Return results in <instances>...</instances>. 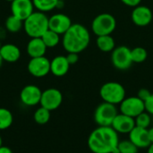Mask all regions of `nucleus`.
Segmentation results:
<instances>
[{
	"instance_id": "obj_1",
	"label": "nucleus",
	"mask_w": 153,
	"mask_h": 153,
	"mask_svg": "<svg viewBox=\"0 0 153 153\" xmlns=\"http://www.w3.org/2000/svg\"><path fill=\"white\" fill-rule=\"evenodd\" d=\"M118 134L111 126H99L88 138L89 149L93 153H118Z\"/></svg>"
},
{
	"instance_id": "obj_2",
	"label": "nucleus",
	"mask_w": 153,
	"mask_h": 153,
	"mask_svg": "<svg viewBox=\"0 0 153 153\" xmlns=\"http://www.w3.org/2000/svg\"><path fill=\"white\" fill-rule=\"evenodd\" d=\"M91 35L88 29L79 23L72 24L63 35L62 45L67 53H81L90 44Z\"/></svg>"
},
{
	"instance_id": "obj_3",
	"label": "nucleus",
	"mask_w": 153,
	"mask_h": 153,
	"mask_svg": "<svg viewBox=\"0 0 153 153\" xmlns=\"http://www.w3.org/2000/svg\"><path fill=\"white\" fill-rule=\"evenodd\" d=\"M49 17L42 12L34 11L27 19L23 21V30L30 38H41L49 29Z\"/></svg>"
},
{
	"instance_id": "obj_4",
	"label": "nucleus",
	"mask_w": 153,
	"mask_h": 153,
	"mask_svg": "<svg viewBox=\"0 0 153 153\" xmlns=\"http://www.w3.org/2000/svg\"><path fill=\"white\" fill-rule=\"evenodd\" d=\"M100 95L104 102L110 104H120L126 98V90L122 84L117 82H108L104 83L100 90Z\"/></svg>"
},
{
	"instance_id": "obj_5",
	"label": "nucleus",
	"mask_w": 153,
	"mask_h": 153,
	"mask_svg": "<svg viewBox=\"0 0 153 153\" xmlns=\"http://www.w3.org/2000/svg\"><path fill=\"white\" fill-rule=\"evenodd\" d=\"M117 27L116 18L110 13H100L97 15L91 23V30L95 35H111Z\"/></svg>"
},
{
	"instance_id": "obj_6",
	"label": "nucleus",
	"mask_w": 153,
	"mask_h": 153,
	"mask_svg": "<svg viewBox=\"0 0 153 153\" xmlns=\"http://www.w3.org/2000/svg\"><path fill=\"white\" fill-rule=\"evenodd\" d=\"M117 114L116 105L103 101L95 109L94 120L99 126H111Z\"/></svg>"
},
{
	"instance_id": "obj_7",
	"label": "nucleus",
	"mask_w": 153,
	"mask_h": 153,
	"mask_svg": "<svg viewBox=\"0 0 153 153\" xmlns=\"http://www.w3.org/2000/svg\"><path fill=\"white\" fill-rule=\"evenodd\" d=\"M111 61L113 65L118 70H127L133 65L131 49L126 46L115 48L112 51Z\"/></svg>"
},
{
	"instance_id": "obj_8",
	"label": "nucleus",
	"mask_w": 153,
	"mask_h": 153,
	"mask_svg": "<svg viewBox=\"0 0 153 153\" xmlns=\"http://www.w3.org/2000/svg\"><path fill=\"white\" fill-rule=\"evenodd\" d=\"M120 113L135 118L141 113L145 111L144 101L139 99L137 96L125 98V100L120 103Z\"/></svg>"
},
{
	"instance_id": "obj_9",
	"label": "nucleus",
	"mask_w": 153,
	"mask_h": 153,
	"mask_svg": "<svg viewBox=\"0 0 153 153\" xmlns=\"http://www.w3.org/2000/svg\"><path fill=\"white\" fill-rule=\"evenodd\" d=\"M28 72L36 78H42L50 73V60L45 56L30 58L28 65Z\"/></svg>"
},
{
	"instance_id": "obj_10",
	"label": "nucleus",
	"mask_w": 153,
	"mask_h": 153,
	"mask_svg": "<svg viewBox=\"0 0 153 153\" xmlns=\"http://www.w3.org/2000/svg\"><path fill=\"white\" fill-rule=\"evenodd\" d=\"M63 102V94L62 92L56 88H49L42 91L40 99V106L53 111L58 108Z\"/></svg>"
},
{
	"instance_id": "obj_11",
	"label": "nucleus",
	"mask_w": 153,
	"mask_h": 153,
	"mask_svg": "<svg viewBox=\"0 0 153 153\" xmlns=\"http://www.w3.org/2000/svg\"><path fill=\"white\" fill-rule=\"evenodd\" d=\"M42 91L34 84H29L22 88L20 93L22 103L27 107H34L40 103Z\"/></svg>"
},
{
	"instance_id": "obj_12",
	"label": "nucleus",
	"mask_w": 153,
	"mask_h": 153,
	"mask_svg": "<svg viewBox=\"0 0 153 153\" xmlns=\"http://www.w3.org/2000/svg\"><path fill=\"white\" fill-rule=\"evenodd\" d=\"M11 14L24 21L34 11L35 7L32 0H13L11 2Z\"/></svg>"
},
{
	"instance_id": "obj_13",
	"label": "nucleus",
	"mask_w": 153,
	"mask_h": 153,
	"mask_svg": "<svg viewBox=\"0 0 153 153\" xmlns=\"http://www.w3.org/2000/svg\"><path fill=\"white\" fill-rule=\"evenodd\" d=\"M72 24L73 23L70 17L61 13H55L48 19L49 30L58 33L59 35H64L69 30Z\"/></svg>"
},
{
	"instance_id": "obj_14",
	"label": "nucleus",
	"mask_w": 153,
	"mask_h": 153,
	"mask_svg": "<svg viewBox=\"0 0 153 153\" xmlns=\"http://www.w3.org/2000/svg\"><path fill=\"white\" fill-rule=\"evenodd\" d=\"M153 14L152 10L145 5H137L132 12V20L134 23L140 27L147 26L152 21Z\"/></svg>"
},
{
	"instance_id": "obj_15",
	"label": "nucleus",
	"mask_w": 153,
	"mask_h": 153,
	"mask_svg": "<svg viewBox=\"0 0 153 153\" xmlns=\"http://www.w3.org/2000/svg\"><path fill=\"white\" fill-rule=\"evenodd\" d=\"M111 127L117 134H129L135 127V121L134 118L120 113L115 117Z\"/></svg>"
},
{
	"instance_id": "obj_16",
	"label": "nucleus",
	"mask_w": 153,
	"mask_h": 153,
	"mask_svg": "<svg viewBox=\"0 0 153 153\" xmlns=\"http://www.w3.org/2000/svg\"><path fill=\"white\" fill-rule=\"evenodd\" d=\"M128 134H129V140L134 144H135L139 149L148 148L152 144L149 137L148 129L135 126Z\"/></svg>"
},
{
	"instance_id": "obj_17",
	"label": "nucleus",
	"mask_w": 153,
	"mask_h": 153,
	"mask_svg": "<svg viewBox=\"0 0 153 153\" xmlns=\"http://www.w3.org/2000/svg\"><path fill=\"white\" fill-rule=\"evenodd\" d=\"M69 68L70 64L65 56H56L50 60V73L56 77L65 76L68 73Z\"/></svg>"
},
{
	"instance_id": "obj_18",
	"label": "nucleus",
	"mask_w": 153,
	"mask_h": 153,
	"mask_svg": "<svg viewBox=\"0 0 153 153\" xmlns=\"http://www.w3.org/2000/svg\"><path fill=\"white\" fill-rule=\"evenodd\" d=\"M0 55L3 61L7 63H15L17 62L22 56L21 49L13 43L3 44L0 48Z\"/></svg>"
},
{
	"instance_id": "obj_19",
	"label": "nucleus",
	"mask_w": 153,
	"mask_h": 153,
	"mask_svg": "<svg viewBox=\"0 0 153 153\" xmlns=\"http://www.w3.org/2000/svg\"><path fill=\"white\" fill-rule=\"evenodd\" d=\"M47 47L41 38H30L26 46V52L30 58L45 56Z\"/></svg>"
},
{
	"instance_id": "obj_20",
	"label": "nucleus",
	"mask_w": 153,
	"mask_h": 153,
	"mask_svg": "<svg viewBox=\"0 0 153 153\" xmlns=\"http://www.w3.org/2000/svg\"><path fill=\"white\" fill-rule=\"evenodd\" d=\"M4 29L8 32L17 33L21 30H23V21L11 14L6 18L4 22Z\"/></svg>"
},
{
	"instance_id": "obj_21",
	"label": "nucleus",
	"mask_w": 153,
	"mask_h": 153,
	"mask_svg": "<svg viewBox=\"0 0 153 153\" xmlns=\"http://www.w3.org/2000/svg\"><path fill=\"white\" fill-rule=\"evenodd\" d=\"M36 11L48 13L57 8L59 0H32Z\"/></svg>"
},
{
	"instance_id": "obj_22",
	"label": "nucleus",
	"mask_w": 153,
	"mask_h": 153,
	"mask_svg": "<svg viewBox=\"0 0 153 153\" xmlns=\"http://www.w3.org/2000/svg\"><path fill=\"white\" fill-rule=\"evenodd\" d=\"M97 46L102 52H112L115 49V40L110 35L99 36L97 38Z\"/></svg>"
},
{
	"instance_id": "obj_23",
	"label": "nucleus",
	"mask_w": 153,
	"mask_h": 153,
	"mask_svg": "<svg viewBox=\"0 0 153 153\" xmlns=\"http://www.w3.org/2000/svg\"><path fill=\"white\" fill-rule=\"evenodd\" d=\"M61 35H59L58 33L51 30H48L41 37L43 42L45 43L46 47L48 48H55L56 47L59 43H60V40H61V38H60Z\"/></svg>"
},
{
	"instance_id": "obj_24",
	"label": "nucleus",
	"mask_w": 153,
	"mask_h": 153,
	"mask_svg": "<svg viewBox=\"0 0 153 153\" xmlns=\"http://www.w3.org/2000/svg\"><path fill=\"white\" fill-rule=\"evenodd\" d=\"M13 122V117L10 110L4 108H0V130L9 128Z\"/></svg>"
},
{
	"instance_id": "obj_25",
	"label": "nucleus",
	"mask_w": 153,
	"mask_h": 153,
	"mask_svg": "<svg viewBox=\"0 0 153 153\" xmlns=\"http://www.w3.org/2000/svg\"><path fill=\"white\" fill-rule=\"evenodd\" d=\"M34 120L39 125H45L50 119V111L40 106L34 113Z\"/></svg>"
},
{
	"instance_id": "obj_26",
	"label": "nucleus",
	"mask_w": 153,
	"mask_h": 153,
	"mask_svg": "<svg viewBox=\"0 0 153 153\" xmlns=\"http://www.w3.org/2000/svg\"><path fill=\"white\" fill-rule=\"evenodd\" d=\"M131 56L133 63H143L147 59L148 53L144 48L137 47L131 49Z\"/></svg>"
},
{
	"instance_id": "obj_27",
	"label": "nucleus",
	"mask_w": 153,
	"mask_h": 153,
	"mask_svg": "<svg viewBox=\"0 0 153 153\" xmlns=\"http://www.w3.org/2000/svg\"><path fill=\"white\" fill-rule=\"evenodd\" d=\"M118 153H138L139 148L134 144L130 140H125L119 142L118 147Z\"/></svg>"
},
{
	"instance_id": "obj_28",
	"label": "nucleus",
	"mask_w": 153,
	"mask_h": 153,
	"mask_svg": "<svg viewBox=\"0 0 153 153\" xmlns=\"http://www.w3.org/2000/svg\"><path fill=\"white\" fill-rule=\"evenodd\" d=\"M134 121H135V126L148 129V127L151 126L152 118H151L150 114L148 112L144 111V112L141 113L139 116H137L134 118Z\"/></svg>"
},
{
	"instance_id": "obj_29",
	"label": "nucleus",
	"mask_w": 153,
	"mask_h": 153,
	"mask_svg": "<svg viewBox=\"0 0 153 153\" xmlns=\"http://www.w3.org/2000/svg\"><path fill=\"white\" fill-rule=\"evenodd\" d=\"M152 94V93L149 90H147V89H141V90L138 91V93H137V97L145 102V101L150 98V96H151Z\"/></svg>"
},
{
	"instance_id": "obj_30",
	"label": "nucleus",
	"mask_w": 153,
	"mask_h": 153,
	"mask_svg": "<svg viewBox=\"0 0 153 153\" xmlns=\"http://www.w3.org/2000/svg\"><path fill=\"white\" fill-rule=\"evenodd\" d=\"M144 104H145V111L148 112L150 115H153V93L144 102Z\"/></svg>"
},
{
	"instance_id": "obj_31",
	"label": "nucleus",
	"mask_w": 153,
	"mask_h": 153,
	"mask_svg": "<svg viewBox=\"0 0 153 153\" xmlns=\"http://www.w3.org/2000/svg\"><path fill=\"white\" fill-rule=\"evenodd\" d=\"M66 56L67 61L70 64V65L76 64L79 60V54H77V53H68L67 56Z\"/></svg>"
},
{
	"instance_id": "obj_32",
	"label": "nucleus",
	"mask_w": 153,
	"mask_h": 153,
	"mask_svg": "<svg viewBox=\"0 0 153 153\" xmlns=\"http://www.w3.org/2000/svg\"><path fill=\"white\" fill-rule=\"evenodd\" d=\"M121 2L123 4H125L127 6H131V7H135L137 5L140 4V3L142 2V0H121Z\"/></svg>"
},
{
	"instance_id": "obj_33",
	"label": "nucleus",
	"mask_w": 153,
	"mask_h": 153,
	"mask_svg": "<svg viewBox=\"0 0 153 153\" xmlns=\"http://www.w3.org/2000/svg\"><path fill=\"white\" fill-rule=\"evenodd\" d=\"M0 153H13V152H12V150L10 148L2 145L0 147Z\"/></svg>"
},
{
	"instance_id": "obj_34",
	"label": "nucleus",
	"mask_w": 153,
	"mask_h": 153,
	"mask_svg": "<svg viewBox=\"0 0 153 153\" xmlns=\"http://www.w3.org/2000/svg\"><path fill=\"white\" fill-rule=\"evenodd\" d=\"M148 132H149V137H150L151 143H153V127L152 128H151V129H149Z\"/></svg>"
},
{
	"instance_id": "obj_35",
	"label": "nucleus",
	"mask_w": 153,
	"mask_h": 153,
	"mask_svg": "<svg viewBox=\"0 0 153 153\" xmlns=\"http://www.w3.org/2000/svg\"><path fill=\"white\" fill-rule=\"evenodd\" d=\"M148 153H153V143L148 147Z\"/></svg>"
},
{
	"instance_id": "obj_36",
	"label": "nucleus",
	"mask_w": 153,
	"mask_h": 153,
	"mask_svg": "<svg viewBox=\"0 0 153 153\" xmlns=\"http://www.w3.org/2000/svg\"><path fill=\"white\" fill-rule=\"evenodd\" d=\"M3 59H2V57H1V55H0V67L2 66V64H3Z\"/></svg>"
},
{
	"instance_id": "obj_37",
	"label": "nucleus",
	"mask_w": 153,
	"mask_h": 153,
	"mask_svg": "<svg viewBox=\"0 0 153 153\" xmlns=\"http://www.w3.org/2000/svg\"><path fill=\"white\" fill-rule=\"evenodd\" d=\"M2 143H3V142H2V138H1V136H0V147L2 146Z\"/></svg>"
},
{
	"instance_id": "obj_38",
	"label": "nucleus",
	"mask_w": 153,
	"mask_h": 153,
	"mask_svg": "<svg viewBox=\"0 0 153 153\" xmlns=\"http://www.w3.org/2000/svg\"><path fill=\"white\" fill-rule=\"evenodd\" d=\"M5 1H7V2H10V3H11V2H13V0H5Z\"/></svg>"
},
{
	"instance_id": "obj_39",
	"label": "nucleus",
	"mask_w": 153,
	"mask_h": 153,
	"mask_svg": "<svg viewBox=\"0 0 153 153\" xmlns=\"http://www.w3.org/2000/svg\"><path fill=\"white\" fill-rule=\"evenodd\" d=\"M1 47H2V44H1V42H0V48H1Z\"/></svg>"
},
{
	"instance_id": "obj_40",
	"label": "nucleus",
	"mask_w": 153,
	"mask_h": 153,
	"mask_svg": "<svg viewBox=\"0 0 153 153\" xmlns=\"http://www.w3.org/2000/svg\"><path fill=\"white\" fill-rule=\"evenodd\" d=\"M61 1H65V0H61Z\"/></svg>"
}]
</instances>
